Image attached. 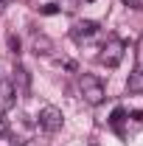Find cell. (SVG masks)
<instances>
[{"label":"cell","instance_id":"obj_2","mask_svg":"<svg viewBox=\"0 0 143 146\" xmlns=\"http://www.w3.org/2000/svg\"><path fill=\"white\" fill-rule=\"evenodd\" d=\"M124 51H126V45H124V39H109L107 45L101 48V54H98V62L101 65H107V68H118L121 65V59H124Z\"/></svg>","mask_w":143,"mask_h":146},{"label":"cell","instance_id":"obj_17","mask_svg":"<svg viewBox=\"0 0 143 146\" xmlns=\"http://www.w3.org/2000/svg\"><path fill=\"white\" fill-rule=\"evenodd\" d=\"M0 3H9V0H0Z\"/></svg>","mask_w":143,"mask_h":146},{"label":"cell","instance_id":"obj_15","mask_svg":"<svg viewBox=\"0 0 143 146\" xmlns=\"http://www.w3.org/2000/svg\"><path fill=\"white\" fill-rule=\"evenodd\" d=\"M11 146H23V141H20V138H14V141H11Z\"/></svg>","mask_w":143,"mask_h":146},{"label":"cell","instance_id":"obj_10","mask_svg":"<svg viewBox=\"0 0 143 146\" xmlns=\"http://www.w3.org/2000/svg\"><path fill=\"white\" fill-rule=\"evenodd\" d=\"M39 14H45V17H54V14H59V6L48 3V6H42V9H39Z\"/></svg>","mask_w":143,"mask_h":146},{"label":"cell","instance_id":"obj_9","mask_svg":"<svg viewBox=\"0 0 143 146\" xmlns=\"http://www.w3.org/2000/svg\"><path fill=\"white\" fill-rule=\"evenodd\" d=\"M124 118H126V110H124V107H115V110H112V115H109V124H112L115 129H121Z\"/></svg>","mask_w":143,"mask_h":146},{"label":"cell","instance_id":"obj_3","mask_svg":"<svg viewBox=\"0 0 143 146\" xmlns=\"http://www.w3.org/2000/svg\"><path fill=\"white\" fill-rule=\"evenodd\" d=\"M65 124V118H62V110L54 107V104H45V107L39 110V129H45V132H59Z\"/></svg>","mask_w":143,"mask_h":146},{"label":"cell","instance_id":"obj_5","mask_svg":"<svg viewBox=\"0 0 143 146\" xmlns=\"http://www.w3.org/2000/svg\"><path fill=\"white\" fill-rule=\"evenodd\" d=\"M14 101H17V90H14V84H11V82H0V115L14 107Z\"/></svg>","mask_w":143,"mask_h":146},{"label":"cell","instance_id":"obj_7","mask_svg":"<svg viewBox=\"0 0 143 146\" xmlns=\"http://www.w3.org/2000/svg\"><path fill=\"white\" fill-rule=\"evenodd\" d=\"M11 84H20V87H17V96H25V93H28V70H25L23 65L14 68V82H11Z\"/></svg>","mask_w":143,"mask_h":146},{"label":"cell","instance_id":"obj_8","mask_svg":"<svg viewBox=\"0 0 143 146\" xmlns=\"http://www.w3.org/2000/svg\"><path fill=\"white\" fill-rule=\"evenodd\" d=\"M126 90L129 93H143V68L129 73V82H126Z\"/></svg>","mask_w":143,"mask_h":146},{"label":"cell","instance_id":"obj_11","mask_svg":"<svg viewBox=\"0 0 143 146\" xmlns=\"http://www.w3.org/2000/svg\"><path fill=\"white\" fill-rule=\"evenodd\" d=\"M9 48H11V54H20V36L9 34Z\"/></svg>","mask_w":143,"mask_h":146},{"label":"cell","instance_id":"obj_14","mask_svg":"<svg viewBox=\"0 0 143 146\" xmlns=\"http://www.w3.org/2000/svg\"><path fill=\"white\" fill-rule=\"evenodd\" d=\"M0 135H6V121L0 118Z\"/></svg>","mask_w":143,"mask_h":146},{"label":"cell","instance_id":"obj_18","mask_svg":"<svg viewBox=\"0 0 143 146\" xmlns=\"http://www.w3.org/2000/svg\"><path fill=\"white\" fill-rule=\"evenodd\" d=\"M87 3H93V0H87Z\"/></svg>","mask_w":143,"mask_h":146},{"label":"cell","instance_id":"obj_13","mask_svg":"<svg viewBox=\"0 0 143 146\" xmlns=\"http://www.w3.org/2000/svg\"><path fill=\"white\" fill-rule=\"evenodd\" d=\"M132 118H135V121L140 124V121H143V112H140V110H138V112H132Z\"/></svg>","mask_w":143,"mask_h":146},{"label":"cell","instance_id":"obj_4","mask_svg":"<svg viewBox=\"0 0 143 146\" xmlns=\"http://www.w3.org/2000/svg\"><path fill=\"white\" fill-rule=\"evenodd\" d=\"M95 31H98V23H95V20H79V23H73L70 36L76 42H81V39H90Z\"/></svg>","mask_w":143,"mask_h":146},{"label":"cell","instance_id":"obj_12","mask_svg":"<svg viewBox=\"0 0 143 146\" xmlns=\"http://www.w3.org/2000/svg\"><path fill=\"white\" fill-rule=\"evenodd\" d=\"M121 3H126V6H132V9H138V6H140V0H121Z\"/></svg>","mask_w":143,"mask_h":146},{"label":"cell","instance_id":"obj_1","mask_svg":"<svg viewBox=\"0 0 143 146\" xmlns=\"http://www.w3.org/2000/svg\"><path fill=\"white\" fill-rule=\"evenodd\" d=\"M79 87H81V96H84V101H87L90 107H98V104H104V84H101V79H95V76H90L84 73L81 79H79Z\"/></svg>","mask_w":143,"mask_h":146},{"label":"cell","instance_id":"obj_6","mask_svg":"<svg viewBox=\"0 0 143 146\" xmlns=\"http://www.w3.org/2000/svg\"><path fill=\"white\" fill-rule=\"evenodd\" d=\"M51 51H54V39L51 36H45V34L34 36V54L36 56H48Z\"/></svg>","mask_w":143,"mask_h":146},{"label":"cell","instance_id":"obj_16","mask_svg":"<svg viewBox=\"0 0 143 146\" xmlns=\"http://www.w3.org/2000/svg\"><path fill=\"white\" fill-rule=\"evenodd\" d=\"M3 11H6V3H0V14H3Z\"/></svg>","mask_w":143,"mask_h":146}]
</instances>
